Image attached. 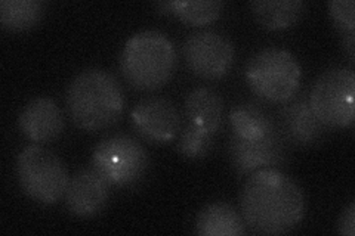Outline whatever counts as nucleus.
<instances>
[{"mask_svg": "<svg viewBox=\"0 0 355 236\" xmlns=\"http://www.w3.org/2000/svg\"><path fill=\"white\" fill-rule=\"evenodd\" d=\"M302 188L275 167L253 172L240 194V212L246 226L258 235H283L305 217Z\"/></svg>", "mask_w": 355, "mask_h": 236, "instance_id": "1", "label": "nucleus"}, {"mask_svg": "<svg viewBox=\"0 0 355 236\" xmlns=\"http://www.w3.org/2000/svg\"><path fill=\"white\" fill-rule=\"evenodd\" d=\"M126 98L117 78L103 69H86L67 86V112L79 127L96 133L111 127L125 111Z\"/></svg>", "mask_w": 355, "mask_h": 236, "instance_id": "2", "label": "nucleus"}, {"mask_svg": "<svg viewBox=\"0 0 355 236\" xmlns=\"http://www.w3.org/2000/svg\"><path fill=\"white\" fill-rule=\"evenodd\" d=\"M178 56L172 40L159 30H142L130 36L120 55V70L137 91L153 92L171 82Z\"/></svg>", "mask_w": 355, "mask_h": 236, "instance_id": "3", "label": "nucleus"}, {"mask_svg": "<svg viewBox=\"0 0 355 236\" xmlns=\"http://www.w3.org/2000/svg\"><path fill=\"white\" fill-rule=\"evenodd\" d=\"M250 91L262 100L284 104L295 98L302 82V66L283 48H263L254 53L244 70Z\"/></svg>", "mask_w": 355, "mask_h": 236, "instance_id": "4", "label": "nucleus"}, {"mask_svg": "<svg viewBox=\"0 0 355 236\" xmlns=\"http://www.w3.org/2000/svg\"><path fill=\"white\" fill-rule=\"evenodd\" d=\"M17 177L22 192L42 206L57 204L70 182L64 161L39 143H31L19 151Z\"/></svg>", "mask_w": 355, "mask_h": 236, "instance_id": "5", "label": "nucleus"}, {"mask_svg": "<svg viewBox=\"0 0 355 236\" xmlns=\"http://www.w3.org/2000/svg\"><path fill=\"white\" fill-rule=\"evenodd\" d=\"M150 164L146 146L126 133H114L96 143L91 167L110 186H132L146 174Z\"/></svg>", "mask_w": 355, "mask_h": 236, "instance_id": "6", "label": "nucleus"}, {"mask_svg": "<svg viewBox=\"0 0 355 236\" xmlns=\"http://www.w3.org/2000/svg\"><path fill=\"white\" fill-rule=\"evenodd\" d=\"M308 102L327 129H345L355 118V74L347 66H331L313 84Z\"/></svg>", "mask_w": 355, "mask_h": 236, "instance_id": "7", "label": "nucleus"}, {"mask_svg": "<svg viewBox=\"0 0 355 236\" xmlns=\"http://www.w3.org/2000/svg\"><path fill=\"white\" fill-rule=\"evenodd\" d=\"M184 60L193 74L205 80H218L230 73L236 49L232 42L216 30H200L187 37Z\"/></svg>", "mask_w": 355, "mask_h": 236, "instance_id": "8", "label": "nucleus"}, {"mask_svg": "<svg viewBox=\"0 0 355 236\" xmlns=\"http://www.w3.org/2000/svg\"><path fill=\"white\" fill-rule=\"evenodd\" d=\"M284 140L277 122L268 133L258 139H243L231 134L228 142L230 163L240 176H249L261 168L280 165L286 155Z\"/></svg>", "mask_w": 355, "mask_h": 236, "instance_id": "9", "label": "nucleus"}, {"mask_svg": "<svg viewBox=\"0 0 355 236\" xmlns=\"http://www.w3.org/2000/svg\"><path fill=\"white\" fill-rule=\"evenodd\" d=\"M132 127L150 143L168 145L181 131V114L171 99L148 96L133 107Z\"/></svg>", "mask_w": 355, "mask_h": 236, "instance_id": "10", "label": "nucleus"}, {"mask_svg": "<svg viewBox=\"0 0 355 236\" xmlns=\"http://www.w3.org/2000/svg\"><path fill=\"white\" fill-rule=\"evenodd\" d=\"M65 206L73 216L91 219L101 215L110 199V183L94 168H83L70 177L65 190Z\"/></svg>", "mask_w": 355, "mask_h": 236, "instance_id": "11", "label": "nucleus"}, {"mask_svg": "<svg viewBox=\"0 0 355 236\" xmlns=\"http://www.w3.org/2000/svg\"><path fill=\"white\" fill-rule=\"evenodd\" d=\"M18 127L28 140L46 143L61 136L65 120L61 108L52 98L37 96L22 107L18 116Z\"/></svg>", "mask_w": 355, "mask_h": 236, "instance_id": "12", "label": "nucleus"}, {"mask_svg": "<svg viewBox=\"0 0 355 236\" xmlns=\"http://www.w3.org/2000/svg\"><path fill=\"white\" fill-rule=\"evenodd\" d=\"M284 104L279 126L284 139L299 146H311L323 139L327 127L317 118L306 96H295Z\"/></svg>", "mask_w": 355, "mask_h": 236, "instance_id": "13", "label": "nucleus"}, {"mask_svg": "<svg viewBox=\"0 0 355 236\" xmlns=\"http://www.w3.org/2000/svg\"><path fill=\"white\" fill-rule=\"evenodd\" d=\"M196 233L202 236H243L248 232L241 212L228 202H210L197 212Z\"/></svg>", "mask_w": 355, "mask_h": 236, "instance_id": "14", "label": "nucleus"}, {"mask_svg": "<svg viewBox=\"0 0 355 236\" xmlns=\"http://www.w3.org/2000/svg\"><path fill=\"white\" fill-rule=\"evenodd\" d=\"M185 117L193 125L216 134L224 121V99L212 87L200 86L185 98Z\"/></svg>", "mask_w": 355, "mask_h": 236, "instance_id": "15", "label": "nucleus"}, {"mask_svg": "<svg viewBox=\"0 0 355 236\" xmlns=\"http://www.w3.org/2000/svg\"><path fill=\"white\" fill-rule=\"evenodd\" d=\"M302 0H254L250 3L252 14L259 24L272 31L295 26L305 12Z\"/></svg>", "mask_w": 355, "mask_h": 236, "instance_id": "16", "label": "nucleus"}, {"mask_svg": "<svg viewBox=\"0 0 355 236\" xmlns=\"http://www.w3.org/2000/svg\"><path fill=\"white\" fill-rule=\"evenodd\" d=\"M159 12L173 15L188 26L203 27L219 18L224 2L220 0H172L154 5Z\"/></svg>", "mask_w": 355, "mask_h": 236, "instance_id": "17", "label": "nucleus"}, {"mask_svg": "<svg viewBox=\"0 0 355 236\" xmlns=\"http://www.w3.org/2000/svg\"><path fill=\"white\" fill-rule=\"evenodd\" d=\"M46 5L42 0H2L0 2V24L10 33L35 28L44 17Z\"/></svg>", "mask_w": 355, "mask_h": 236, "instance_id": "18", "label": "nucleus"}, {"mask_svg": "<svg viewBox=\"0 0 355 236\" xmlns=\"http://www.w3.org/2000/svg\"><path fill=\"white\" fill-rule=\"evenodd\" d=\"M230 125L236 136L258 139L275 126V121L258 104L241 102L230 111Z\"/></svg>", "mask_w": 355, "mask_h": 236, "instance_id": "19", "label": "nucleus"}, {"mask_svg": "<svg viewBox=\"0 0 355 236\" xmlns=\"http://www.w3.org/2000/svg\"><path fill=\"white\" fill-rule=\"evenodd\" d=\"M215 134L188 121L178 138V152L187 160H202L214 148Z\"/></svg>", "mask_w": 355, "mask_h": 236, "instance_id": "20", "label": "nucleus"}, {"mask_svg": "<svg viewBox=\"0 0 355 236\" xmlns=\"http://www.w3.org/2000/svg\"><path fill=\"white\" fill-rule=\"evenodd\" d=\"M329 15L340 31L354 33L355 30V3L354 0H330L327 2Z\"/></svg>", "mask_w": 355, "mask_h": 236, "instance_id": "21", "label": "nucleus"}, {"mask_svg": "<svg viewBox=\"0 0 355 236\" xmlns=\"http://www.w3.org/2000/svg\"><path fill=\"white\" fill-rule=\"evenodd\" d=\"M338 232L343 236L355 235V202L351 201L349 204L342 210L338 219Z\"/></svg>", "mask_w": 355, "mask_h": 236, "instance_id": "22", "label": "nucleus"}, {"mask_svg": "<svg viewBox=\"0 0 355 236\" xmlns=\"http://www.w3.org/2000/svg\"><path fill=\"white\" fill-rule=\"evenodd\" d=\"M342 46L347 51L351 62H354V56H355V40H354V33H343V39H342Z\"/></svg>", "mask_w": 355, "mask_h": 236, "instance_id": "23", "label": "nucleus"}]
</instances>
